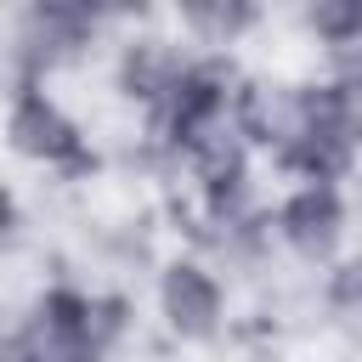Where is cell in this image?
Masks as SVG:
<instances>
[{
	"mask_svg": "<svg viewBox=\"0 0 362 362\" xmlns=\"http://www.w3.org/2000/svg\"><path fill=\"white\" fill-rule=\"evenodd\" d=\"M113 11L96 6H23L6 28V57L17 68V79H40L51 85L62 68H79L113 28Z\"/></svg>",
	"mask_w": 362,
	"mask_h": 362,
	"instance_id": "obj_1",
	"label": "cell"
},
{
	"mask_svg": "<svg viewBox=\"0 0 362 362\" xmlns=\"http://www.w3.org/2000/svg\"><path fill=\"white\" fill-rule=\"evenodd\" d=\"M0 136H6V153L34 164V170H79V164H90V130L40 79H11L6 107H0Z\"/></svg>",
	"mask_w": 362,
	"mask_h": 362,
	"instance_id": "obj_2",
	"label": "cell"
},
{
	"mask_svg": "<svg viewBox=\"0 0 362 362\" xmlns=\"http://www.w3.org/2000/svg\"><path fill=\"white\" fill-rule=\"evenodd\" d=\"M266 238L288 260L328 272L351 238V192L339 181H288L283 198L266 209Z\"/></svg>",
	"mask_w": 362,
	"mask_h": 362,
	"instance_id": "obj_3",
	"label": "cell"
},
{
	"mask_svg": "<svg viewBox=\"0 0 362 362\" xmlns=\"http://www.w3.org/2000/svg\"><path fill=\"white\" fill-rule=\"evenodd\" d=\"M153 311L170 339L181 345H215L232 317V294L215 260L204 255H170L153 277Z\"/></svg>",
	"mask_w": 362,
	"mask_h": 362,
	"instance_id": "obj_4",
	"label": "cell"
},
{
	"mask_svg": "<svg viewBox=\"0 0 362 362\" xmlns=\"http://www.w3.org/2000/svg\"><path fill=\"white\" fill-rule=\"evenodd\" d=\"M300 28L311 34V45L322 57H334L351 40H362V0H317L300 11Z\"/></svg>",
	"mask_w": 362,
	"mask_h": 362,
	"instance_id": "obj_5",
	"label": "cell"
},
{
	"mask_svg": "<svg viewBox=\"0 0 362 362\" xmlns=\"http://www.w3.org/2000/svg\"><path fill=\"white\" fill-rule=\"evenodd\" d=\"M322 311H328L339 328L362 334V249H345V255L322 272Z\"/></svg>",
	"mask_w": 362,
	"mask_h": 362,
	"instance_id": "obj_6",
	"label": "cell"
},
{
	"mask_svg": "<svg viewBox=\"0 0 362 362\" xmlns=\"http://www.w3.org/2000/svg\"><path fill=\"white\" fill-rule=\"evenodd\" d=\"M17 232H23V198H17V187L0 175V249H11Z\"/></svg>",
	"mask_w": 362,
	"mask_h": 362,
	"instance_id": "obj_7",
	"label": "cell"
},
{
	"mask_svg": "<svg viewBox=\"0 0 362 362\" xmlns=\"http://www.w3.org/2000/svg\"><path fill=\"white\" fill-rule=\"evenodd\" d=\"M0 362H34V356H28V345H23V334H17V328H0Z\"/></svg>",
	"mask_w": 362,
	"mask_h": 362,
	"instance_id": "obj_8",
	"label": "cell"
}]
</instances>
